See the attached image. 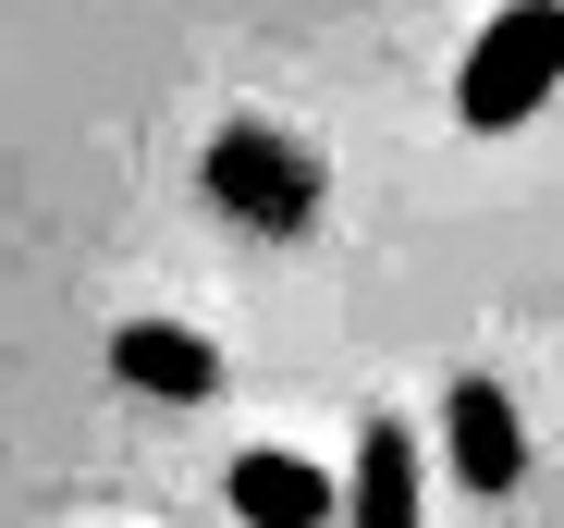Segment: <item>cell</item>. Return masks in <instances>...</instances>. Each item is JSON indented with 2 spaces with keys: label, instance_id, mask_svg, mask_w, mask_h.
Here are the masks:
<instances>
[{
  "label": "cell",
  "instance_id": "1",
  "mask_svg": "<svg viewBox=\"0 0 564 528\" xmlns=\"http://www.w3.org/2000/svg\"><path fill=\"white\" fill-rule=\"evenodd\" d=\"M552 86H564V0H516V13L479 25V50H466V74H454V111L479 136H516Z\"/></svg>",
  "mask_w": 564,
  "mask_h": 528
},
{
  "label": "cell",
  "instance_id": "2",
  "mask_svg": "<svg viewBox=\"0 0 564 528\" xmlns=\"http://www.w3.org/2000/svg\"><path fill=\"white\" fill-rule=\"evenodd\" d=\"M209 185H221L234 209H258L270 234H295V222L319 209V172H307L295 148H282V136H258V123H234V136L209 148Z\"/></svg>",
  "mask_w": 564,
  "mask_h": 528
},
{
  "label": "cell",
  "instance_id": "3",
  "mask_svg": "<svg viewBox=\"0 0 564 528\" xmlns=\"http://www.w3.org/2000/svg\"><path fill=\"white\" fill-rule=\"evenodd\" d=\"M442 455H454L466 492H516V479H528L516 394H503V381H454V394H442Z\"/></svg>",
  "mask_w": 564,
  "mask_h": 528
},
{
  "label": "cell",
  "instance_id": "4",
  "mask_svg": "<svg viewBox=\"0 0 564 528\" xmlns=\"http://www.w3.org/2000/svg\"><path fill=\"white\" fill-rule=\"evenodd\" d=\"M111 369H123L135 394H160V406H209V394H221V344L184 332V320H123V332H111Z\"/></svg>",
  "mask_w": 564,
  "mask_h": 528
},
{
  "label": "cell",
  "instance_id": "5",
  "mask_svg": "<svg viewBox=\"0 0 564 528\" xmlns=\"http://www.w3.org/2000/svg\"><path fill=\"white\" fill-rule=\"evenodd\" d=\"M332 528H417V443H405L393 418H368L356 492H332Z\"/></svg>",
  "mask_w": 564,
  "mask_h": 528
},
{
  "label": "cell",
  "instance_id": "6",
  "mask_svg": "<svg viewBox=\"0 0 564 528\" xmlns=\"http://www.w3.org/2000/svg\"><path fill=\"white\" fill-rule=\"evenodd\" d=\"M234 516H246V528H332V479H319L307 455L258 443V455H234Z\"/></svg>",
  "mask_w": 564,
  "mask_h": 528
}]
</instances>
